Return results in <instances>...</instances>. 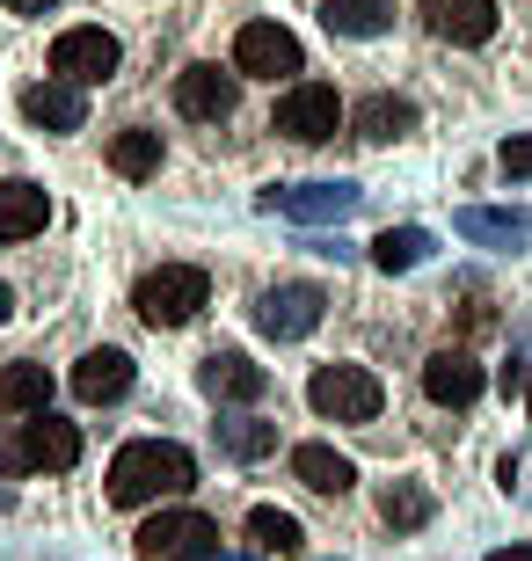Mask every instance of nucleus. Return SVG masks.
Returning a JSON list of instances; mask_svg holds the SVG:
<instances>
[{
	"instance_id": "obj_10",
	"label": "nucleus",
	"mask_w": 532,
	"mask_h": 561,
	"mask_svg": "<svg viewBox=\"0 0 532 561\" xmlns=\"http://www.w3.org/2000/svg\"><path fill=\"white\" fill-rule=\"evenodd\" d=\"M15 431H22V467H37V474H66V467L81 459V431L59 423L52 409H37V416L15 423Z\"/></svg>"
},
{
	"instance_id": "obj_6",
	"label": "nucleus",
	"mask_w": 532,
	"mask_h": 561,
	"mask_svg": "<svg viewBox=\"0 0 532 561\" xmlns=\"http://www.w3.org/2000/svg\"><path fill=\"white\" fill-rule=\"evenodd\" d=\"M358 197H365L358 183H270L263 190V211L299 219V227H343L350 211H358Z\"/></svg>"
},
{
	"instance_id": "obj_22",
	"label": "nucleus",
	"mask_w": 532,
	"mask_h": 561,
	"mask_svg": "<svg viewBox=\"0 0 532 561\" xmlns=\"http://www.w3.org/2000/svg\"><path fill=\"white\" fill-rule=\"evenodd\" d=\"M387 22H394V0H321L328 37H380Z\"/></svg>"
},
{
	"instance_id": "obj_21",
	"label": "nucleus",
	"mask_w": 532,
	"mask_h": 561,
	"mask_svg": "<svg viewBox=\"0 0 532 561\" xmlns=\"http://www.w3.org/2000/svg\"><path fill=\"white\" fill-rule=\"evenodd\" d=\"M452 227H460V241H482V249H525V219L518 211L467 205V211H452Z\"/></svg>"
},
{
	"instance_id": "obj_13",
	"label": "nucleus",
	"mask_w": 532,
	"mask_h": 561,
	"mask_svg": "<svg viewBox=\"0 0 532 561\" xmlns=\"http://www.w3.org/2000/svg\"><path fill=\"white\" fill-rule=\"evenodd\" d=\"M423 30L445 44H489L496 37V0H423Z\"/></svg>"
},
{
	"instance_id": "obj_9",
	"label": "nucleus",
	"mask_w": 532,
	"mask_h": 561,
	"mask_svg": "<svg viewBox=\"0 0 532 561\" xmlns=\"http://www.w3.org/2000/svg\"><path fill=\"white\" fill-rule=\"evenodd\" d=\"M321 307H328L321 285H270L263 299H256V329H263L270 343H299V335L321 329Z\"/></svg>"
},
{
	"instance_id": "obj_26",
	"label": "nucleus",
	"mask_w": 532,
	"mask_h": 561,
	"mask_svg": "<svg viewBox=\"0 0 532 561\" xmlns=\"http://www.w3.org/2000/svg\"><path fill=\"white\" fill-rule=\"evenodd\" d=\"M219 445L234 459H263V453H278V423H263V416H226L219 423Z\"/></svg>"
},
{
	"instance_id": "obj_32",
	"label": "nucleus",
	"mask_w": 532,
	"mask_h": 561,
	"mask_svg": "<svg viewBox=\"0 0 532 561\" xmlns=\"http://www.w3.org/2000/svg\"><path fill=\"white\" fill-rule=\"evenodd\" d=\"M8 313H15V291H8V285H0V321H8Z\"/></svg>"
},
{
	"instance_id": "obj_14",
	"label": "nucleus",
	"mask_w": 532,
	"mask_h": 561,
	"mask_svg": "<svg viewBox=\"0 0 532 561\" xmlns=\"http://www.w3.org/2000/svg\"><path fill=\"white\" fill-rule=\"evenodd\" d=\"M423 394L438 401V409H474V401H482V365H474L467 351H438L423 365Z\"/></svg>"
},
{
	"instance_id": "obj_25",
	"label": "nucleus",
	"mask_w": 532,
	"mask_h": 561,
	"mask_svg": "<svg viewBox=\"0 0 532 561\" xmlns=\"http://www.w3.org/2000/svg\"><path fill=\"white\" fill-rule=\"evenodd\" d=\"M248 533H256L263 554H299V518L278 511V503H256V511H248Z\"/></svg>"
},
{
	"instance_id": "obj_30",
	"label": "nucleus",
	"mask_w": 532,
	"mask_h": 561,
	"mask_svg": "<svg viewBox=\"0 0 532 561\" xmlns=\"http://www.w3.org/2000/svg\"><path fill=\"white\" fill-rule=\"evenodd\" d=\"M489 561H532V540H518V547H496Z\"/></svg>"
},
{
	"instance_id": "obj_24",
	"label": "nucleus",
	"mask_w": 532,
	"mask_h": 561,
	"mask_svg": "<svg viewBox=\"0 0 532 561\" xmlns=\"http://www.w3.org/2000/svg\"><path fill=\"white\" fill-rule=\"evenodd\" d=\"M430 255V233L423 227H387L380 233V241H372V263H380V271H416V263H423Z\"/></svg>"
},
{
	"instance_id": "obj_11",
	"label": "nucleus",
	"mask_w": 532,
	"mask_h": 561,
	"mask_svg": "<svg viewBox=\"0 0 532 561\" xmlns=\"http://www.w3.org/2000/svg\"><path fill=\"white\" fill-rule=\"evenodd\" d=\"M176 110H183L190 125H226V117H234V73H219V66H183V73H176Z\"/></svg>"
},
{
	"instance_id": "obj_2",
	"label": "nucleus",
	"mask_w": 532,
	"mask_h": 561,
	"mask_svg": "<svg viewBox=\"0 0 532 561\" xmlns=\"http://www.w3.org/2000/svg\"><path fill=\"white\" fill-rule=\"evenodd\" d=\"M205 299H212V277L197 263H161V271H146L139 291H132L146 329H183V321H197Z\"/></svg>"
},
{
	"instance_id": "obj_28",
	"label": "nucleus",
	"mask_w": 532,
	"mask_h": 561,
	"mask_svg": "<svg viewBox=\"0 0 532 561\" xmlns=\"http://www.w3.org/2000/svg\"><path fill=\"white\" fill-rule=\"evenodd\" d=\"M496 168H503L511 183H525V175H532V131H518V139H503V153H496Z\"/></svg>"
},
{
	"instance_id": "obj_12",
	"label": "nucleus",
	"mask_w": 532,
	"mask_h": 561,
	"mask_svg": "<svg viewBox=\"0 0 532 561\" xmlns=\"http://www.w3.org/2000/svg\"><path fill=\"white\" fill-rule=\"evenodd\" d=\"M197 379H205V394L226 401V409H248V401H263V394H270V373H263V365H248L241 351H212Z\"/></svg>"
},
{
	"instance_id": "obj_20",
	"label": "nucleus",
	"mask_w": 532,
	"mask_h": 561,
	"mask_svg": "<svg viewBox=\"0 0 532 561\" xmlns=\"http://www.w3.org/2000/svg\"><path fill=\"white\" fill-rule=\"evenodd\" d=\"M0 409H8V416H37V409H52V373L30 365V357L0 365Z\"/></svg>"
},
{
	"instance_id": "obj_18",
	"label": "nucleus",
	"mask_w": 532,
	"mask_h": 561,
	"mask_svg": "<svg viewBox=\"0 0 532 561\" xmlns=\"http://www.w3.org/2000/svg\"><path fill=\"white\" fill-rule=\"evenodd\" d=\"M292 481H307L314 496H343L350 481H358V467L336 445H292Z\"/></svg>"
},
{
	"instance_id": "obj_4",
	"label": "nucleus",
	"mask_w": 532,
	"mask_h": 561,
	"mask_svg": "<svg viewBox=\"0 0 532 561\" xmlns=\"http://www.w3.org/2000/svg\"><path fill=\"white\" fill-rule=\"evenodd\" d=\"M139 554L146 561H219V525L205 511H161L139 525Z\"/></svg>"
},
{
	"instance_id": "obj_33",
	"label": "nucleus",
	"mask_w": 532,
	"mask_h": 561,
	"mask_svg": "<svg viewBox=\"0 0 532 561\" xmlns=\"http://www.w3.org/2000/svg\"><path fill=\"white\" fill-rule=\"evenodd\" d=\"M525 401H532V373H525Z\"/></svg>"
},
{
	"instance_id": "obj_1",
	"label": "nucleus",
	"mask_w": 532,
	"mask_h": 561,
	"mask_svg": "<svg viewBox=\"0 0 532 561\" xmlns=\"http://www.w3.org/2000/svg\"><path fill=\"white\" fill-rule=\"evenodd\" d=\"M190 481H197V459H190L183 445H168V437H139V445H124V453L110 459V503H117V511L183 496Z\"/></svg>"
},
{
	"instance_id": "obj_5",
	"label": "nucleus",
	"mask_w": 532,
	"mask_h": 561,
	"mask_svg": "<svg viewBox=\"0 0 532 561\" xmlns=\"http://www.w3.org/2000/svg\"><path fill=\"white\" fill-rule=\"evenodd\" d=\"M270 131H285V139H299V146L336 139V131H343V95H336L328 81L285 88V95H278V117H270Z\"/></svg>"
},
{
	"instance_id": "obj_17",
	"label": "nucleus",
	"mask_w": 532,
	"mask_h": 561,
	"mask_svg": "<svg viewBox=\"0 0 532 561\" xmlns=\"http://www.w3.org/2000/svg\"><path fill=\"white\" fill-rule=\"evenodd\" d=\"M44 219H52V197L37 183L8 175L0 183V241H30V233H44Z\"/></svg>"
},
{
	"instance_id": "obj_7",
	"label": "nucleus",
	"mask_w": 532,
	"mask_h": 561,
	"mask_svg": "<svg viewBox=\"0 0 532 561\" xmlns=\"http://www.w3.org/2000/svg\"><path fill=\"white\" fill-rule=\"evenodd\" d=\"M307 66V51H299V37H292L285 22H241V37H234V73H248V81H285V73H299Z\"/></svg>"
},
{
	"instance_id": "obj_19",
	"label": "nucleus",
	"mask_w": 532,
	"mask_h": 561,
	"mask_svg": "<svg viewBox=\"0 0 532 561\" xmlns=\"http://www.w3.org/2000/svg\"><path fill=\"white\" fill-rule=\"evenodd\" d=\"M350 125H358V139H372V146L409 139V131H416V103H409V95H365V103L350 110Z\"/></svg>"
},
{
	"instance_id": "obj_29",
	"label": "nucleus",
	"mask_w": 532,
	"mask_h": 561,
	"mask_svg": "<svg viewBox=\"0 0 532 561\" xmlns=\"http://www.w3.org/2000/svg\"><path fill=\"white\" fill-rule=\"evenodd\" d=\"M0 474H30V467H22V431L15 423L0 431Z\"/></svg>"
},
{
	"instance_id": "obj_8",
	"label": "nucleus",
	"mask_w": 532,
	"mask_h": 561,
	"mask_svg": "<svg viewBox=\"0 0 532 561\" xmlns=\"http://www.w3.org/2000/svg\"><path fill=\"white\" fill-rule=\"evenodd\" d=\"M117 66H124V51H117V37H110V30H59V37H52V73H59V81H73V88L110 81Z\"/></svg>"
},
{
	"instance_id": "obj_16",
	"label": "nucleus",
	"mask_w": 532,
	"mask_h": 561,
	"mask_svg": "<svg viewBox=\"0 0 532 561\" xmlns=\"http://www.w3.org/2000/svg\"><path fill=\"white\" fill-rule=\"evenodd\" d=\"M73 394L88 401V409H103V401H117V394H132V357L124 351H88L81 365H73Z\"/></svg>"
},
{
	"instance_id": "obj_23",
	"label": "nucleus",
	"mask_w": 532,
	"mask_h": 561,
	"mask_svg": "<svg viewBox=\"0 0 532 561\" xmlns=\"http://www.w3.org/2000/svg\"><path fill=\"white\" fill-rule=\"evenodd\" d=\"M110 168H117L124 183H146V175L161 168V131H146V125L117 131V139H110Z\"/></svg>"
},
{
	"instance_id": "obj_15",
	"label": "nucleus",
	"mask_w": 532,
	"mask_h": 561,
	"mask_svg": "<svg viewBox=\"0 0 532 561\" xmlns=\"http://www.w3.org/2000/svg\"><path fill=\"white\" fill-rule=\"evenodd\" d=\"M22 117L37 131H81V117H88V103H81V88L73 81H37V88H22Z\"/></svg>"
},
{
	"instance_id": "obj_3",
	"label": "nucleus",
	"mask_w": 532,
	"mask_h": 561,
	"mask_svg": "<svg viewBox=\"0 0 532 561\" xmlns=\"http://www.w3.org/2000/svg\"><path fill=\"white\" fill-rule=\"evenodd\" d=\"M307 401H314L321 423H372L387 409V387H380L365 365H321V373L307 379Z\"/></svg>"
},
{
	"instance_id": "obj_27",
	"label": "nucleus",
	"mask_w": 532,
	"mask_h": 561,
	"mask_svg": "<svg viewBox=\"0 0 532 561\" xmlns=\"http://www.w3.org/2000/svg\"><path fill=\"white\" fill-rule=\"evenodd\" d=\"M430 511H438V503H430V489H416V481H394L387 503H380V518H387L394 533H416V525H430Z\"/></svg>"
},
{
	"instance_id": "obj_31",
	"label": "nucleus",
	"mask_w": 532,
	"mask_h": 561,
	"mask_svg": "<svg viewBox=\"0 0 532 561\" xmlns=\"http://www.w3.org/2000/svg\"><path fill=\"white\" fill-rule=\"evenodd\" d=\"M15 15H44V8H59V0H8Z\"/></svg>"
}]
</instances>
